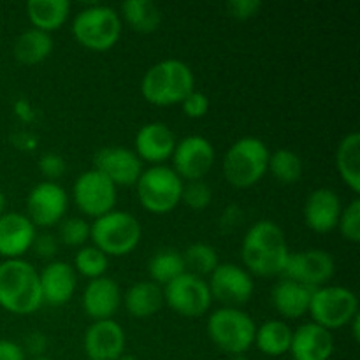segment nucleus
Returning a JSON list of instances; mask_svg holds the SVG:
<instances>
[{
  "label": "nucleus",
  "instance_id": "25",
  "mask_svg": "<svg viewBox=\"0 0 360 360\" xmlns=\"http://www.w3.org/2000/svg\"><path fill=\"white\" fill-rule=\"evenodd\" d=\"M127 313L134 319H150L162 309L164 288L153 281H137L123 294L122 299Z\"/></svg>",
  "mask_w": 360,
  "mask_h": 360
},
{
  "label": "nucleus",
  "instance_id": "22",
  "mask_svg": "<svg viewBox=\"0 0 360 360\" xmlns=\"http://www.w3.org/2000/svg\"><path fill=\"white\" fill-rule=\"evenodd\" d=\"M122 290L112 278L90 280L83 290V309L94 322L111 320L122 306Z\"/></svg>",
  "mask_w": 360,
  "mask_h": 360
},
{
  "label": "nucleus",
  "instance_id": "19",
  "mask_svg": "<svg viewBox=\"0 0 360 360\" xmlns=\"http://www.w3.org/2000/svg\"><path fill=\"white\" fill-rule=\"evenodd\" d=\"M37 236V227L27 214L18 211H6L0 217V257L6 260L23 259L30 252Z\"/></svg>",
  "mask_w": 360,
  "mask_h": 360
},
{
  "label": "nucleus",
  "instance_id": "40",
  "mask_svg": "<svg viewBox=\"0 0 360 360\" xmlns=\"http://www.w3.org/2000/svg\"><path fill=\"white\" fill-rule=\"evenodd\" d=\"M225 9H227L229 16L234 18V20L246 21L259 14V11L262 9V2H259V0H231V2H227Z\"/></svg>",
  "mask_w": 360,
  "mask_h": 360
},
{
  "label": "nucleus",
  "instance_id": "44",
  "mask_svg": "<svg viewBox=\"0 0 360 360\" xmlns=\"http://www.w3.org/2000/svg\"><path fill=\"white\" fill-rule=\"evenodd\" d=\"M13 112H14V116H16V118L23 123V125H30V123H34L35 120H37V111L34 109L32 102L28 101V98H23V97L18 98V101H14Z\"/></svg>",
  "mask_w": 360,
  "mask_h": 360
},
{
  "label": "nucleus",
  "instance_id": "42",
  "mask_svg": "<svg viewBox=\"0 0 360 360\" xmlns=\"http://www.w3.org/2000/svg\"><path fill=\"white\" fill-rule=\"evenodd\" d=\"M11 144L16 150L25 151V153H32V151L37 150L39 137L34 132H28V130H20V132H14L11 136Z\"/></svg>",
  "mask_w": 360,
  "mask_h": 360
},
{
  "label": "nucleus",
  "instance_id": "10",
  "mask_svg": "<svg viewBox=\"0 0 360 360\" xmlns=\"http://www.w3.org/2000/svg\"><path fill=\"white\" fill-rule=\"evenodd\" d=\"M164 302L185 319H199L210 311L213 304L210 287L204 278L192 273H183L164 287Z\"/></svg>",
  "mask_w": 360,
  "mask_h": 360
},
{
  "label": "nucleus",
  "instance_id": "1",
  "mask_svg": "<svg viewBox=\"0 0 360 360\" xmlns=\"http://www.w3.org/2000/svg\"><path fill=\"white\" fill-rule=\"evenodd\" d=\"M290 257L285 232L276 221L260 220L246 231L241 243L243 266L262 278L281 276Z\"/></svg>",
  "mask_w": 360,
  "mask_h": 360
},
{
  "label": "nucleus",
  "instance_id": "9",
  "mask_svg": "<svg viewBox=\"0 0 360 360\" xmlns=\"http://www.w3.org/2000/svg\"><path fill=\"white\" fill-rule=\"evenodd\" d=\"M308 313L311 315V322L333 333L348 327L359 315V299L350 288L323 285L313 290Z\"/></svg>",
  "mask_w": 360,
  "mask_h": 360
},
{
  "label": "nucleus",
  "instance_id": "16",
  "mask_svg": "<svg viewBox=\"0 0 360 360\" xmlns=\"http://www.w3.org/2000/svg\"><path fill=\"white\" fill-rule=\"evenodd\" d=\"M94 169L104 174L112 185L136 186L137 179L143 174V162L134 150L123 146H105L95 153Z\"/></svg>",
  "mask_w": 360,
  "mask_h": 360
},
{
  "label": "nucleus",
  "instance_id": "35",
  "mask_svg": "<svg viewBox=\"0 0 360 360\" xmlns=\"http://www.w3.org/2000/svg\"><path fill=\"white\" fill-rule=\"evenodd\" d=\"M58 243L70 248H83L90 241V224L84 218H63L58 224Z\"/></svg>",
  "mask_w": 360,
  "mask_h": 360
},
{
  "label": "nucleus",
  "instance_id": "4",
  "mask_svg": "<svg viewBox=\"0 0 360 360\" xmlns=\"http://www.w3.org/2000/svg\"><path fill=\"white\" fill-rule=\"evenodd\" d=\"M269 148L262 139L253 136L234 141L224 155L221 169L231 186L246 190L255 186L267 174Z\"/></svg>",
  "mask_w": 360,
  "mask_h": 360
},
{
  "label": "nucleus",
  "instance_id": "8",
  "mask_svg": "<svg viewBox=\"0 0 360 360\" xmlns=\"http://www.w3.org/2000/svg\"><path fill=\"white\" fill-rule=\"evenodd\" d=\"M183 185L185 183L171 167L151 165L137 179V199L148 213L167 214L181 204Z\"/></svg>",
  "mask_w": 360,
  "mask_h": 360
},
{
  "label": "nucleus",
  "instance_id": "18",
  "mask_svg": "<svg viewBox=\"0 0 360 360\" xmlns=\"http://www.w3.org/2000/svg\"><path fill=\"white\" fill-rule=\"evenodd\" d=\"M176 136L169 125L162 122H151L141 127L134 139V153L141 162L151 165H164L171 160L176 148Z\"/></svg>",
  "mask_w": 360,
  "mask_h": 360
},
{
  "label": "nucleus",
  "instance_id": "47",
  "mask_svg": "<svg viewBox=\"0 0 360 360\" xmlns=\"http://www.w3.org/2000/svg\"><path fill=\"white\" fill-rule=\"evenodd\" d=\"M348 326L352 327V336H354V340L359 341L360 340V313L354 320H352L350 323H348Z\"/></svg>",
  "mask_w": 360,
  "mask_h": 360
},
{
  "label": "nucleus",
  "instance_id": "24",
  "mask_svg": "<svg viewBox=\"0 0 360 360\" xmlns=\"http://www.w3.org/2000/svg\"><path fill=\"white\" fill-rule=\"evenodd\" d=\"M315 288L281 278L271 290V304L285 320H297L308 313L309 301Z\"/></svg>",
  "mask_w": 360,
  "mask_h": 360
},
{
  "label": "nucleus",
  "instance_id": "45",
  "mask_svg": "<svg viewBox=\"0 0 360 360\" xmlns=\"http://www.w3.org/2000/svg\"><path fill=\"white\" fill-rule=\"evenodd\" d=\"M243 220V211L239 206H229L227 210L221 213L220 220H218V227L221 229L224 232H231L234 229L239 227Z\"/></svg>",
  "mask_w": 360,
  "mask_h": 360
},
{
  "label": "nucleus",
  "instance_id": "36",
  "mask_svg": "<svg viewBox=\"0 0 360 360\" xmlns=\"http://www.w3.org/2000/svg\"><path fill=\"white\" fill-rule=\"evenodd\" d=\"M181 202L193 211H202L213 202V190L204 179L200 181H190L183 185Z\"/></svg>",
  "mask_w": 360,
  "mask_h": 360
},
{
  "label": "nucleus",
  "instance_id": "31",
  "mask_svg": "<svg viewBox=\"0 0 360 360\" xmlns=\"http://www.w3.org/2000/svg\"><path fill=\"white\" fill-rule=\"evenodd\" d=\"M183 273H186L185 259H183V253L174 248L158 250L148 260V274H150L151 281L160 285L162 288L171 283L174 278L181 276Z\"/></svg>",
  "mask_w": 360,
  "mask_h": 360
},
{
  "label": "nucleus",
  "instance_id": "13",
  "mask_svg": "<svg viewBox=\"0 0 360 360\" xmlns=\"http://www.w3.org/2000/svg\"><path fill=\"white\" fill-rule=\"evenodd\" d=\"M334 274H336L334 257L326 250L311 248L290 253L281 276L309 288H319L329 285Z\"/></svg>",
  "mask_w": 360,
  "mask_h": 360
},
{
  "label": "nucleus",
  "instance_id": "33",
  "mask_svg": "<svg viewBox=\"0 0 360 360\" xmlns=\"http://www.w3.org/2000/svg\"><path fill=\"white\" fill-rule=\"evenodd\" d=\"M183 259H185L186 269H190L188 273L197 274L200 278L210 276L220 264L217 248L207 245V243H193V245H190L183 252Z\"/></svg>",
  "mask_w": 360,
  "mask_h": 360
},
{
  "label": "nucleus",
  "instance_id": "17",
  "mask_svg": "<svg viewBox=\"0 0 360 360\" xmlns=\"http://www.w3.org/2000/svg\"><path fill=\"white\" fill-rule=\"evenodd\" d=\"M125 330L112 319L94 322L83 338L84 354L90 360H118L125 352Z\"/></svg>",
  "mask_w": 360,
  "mask_h": 360
},
{
  "label": "nucleus",
  "instance_id": "38",
  "mask_svg": "<svg viewBox=\"0 0 360 360\" xmlns=\"http://www.w3.org/2000/svg\"><path fill=\"white\" fill-rule=\"evenodd\" d=\"M39 171L46 181L56 183L67 172V162L58 153H44L39 158Z\"/></svg>",
  "mask_w": 360,
  "mask_h": 360
},
{
  "label": "nucleus",
  "instance_id": "11",
  "mask_svg": "<svg viewBox=\"0 0 360 360\" xmlns=\"http://www.w3.org/2000/svg\"><path fill=\"white\" fill-rule=\"evenodd\" d=\"M118 188L95 169L84 171L74 181L72 199L77 210L94 220L115 210Z\"/></svg>",
  "mask_w": 360,
  "mask_h": 360
},
{
  "label": "nucleus",
  "instance_id": "12",
  "mask_svg": "<svg viewBox=\"0 0 360 360\" xmlns=\"http://www.w3.org/2000/svg\"><path fill=\"white\" fill-rule=\"evenodd\" d=\"M171 160V169L181 178L183 183L200 181L213 169L217 153H214V148L210 139L193 134V136H186L176 143Z\"/></svg>",
  "mask_w": 360,
  "mask_h": 360
},
{
  "label": "nucleus",
  "instance_id": "32",
  "mask_svg": "<svg viewBox=\"0 0 360 360\" xmlns=\"http://www.w3.org/2000/svg\"><path fill=\"white\" fill-rule=\"evenodd\" d=\"M267 172L283 185H295L304 174V164L295 151L280 148L276 151H271Z\"/></svg>",
  "mask_w": 360,
  "mask_h": 360
},
{
  "label": "nucleus",
  "instance_id": "2",
  "mask_svg": "<svg viewBox=\"0 0 360 360\" xmlns=\"http://www.w3.org/2000/svg\"><path fill=\"white\" fill-rule=\"evenodd\" d=\"M39 273L28 260L13 259L0 264V308L11 315L28 316L41 309Z\"/></svg>",
  "mask_w": 360,
  "mask_h": 360
},
{
  "label": "nucleus",
  "instance_id": "48",
  "mask_svg": "<svg viewBox=\"0 0 360 360\" xmlns=\"http://www.w3.org/2000/svg\"><path fill=\"white\" fill-rule=\"evenodd\" d=\"M6 213V195H4V192L0 190V217Z\"/></svg>",
  "mask_w": 360,
  "mask_h": 360
},
{
  "label": "nucleus",
  "instance_id": "15",
  "mask_svg": "<svg viewBox=\"0 0 360 360\" xmlns=\"http://www.w3.org/2000/svg\"><path fill=\"white\" fill-rule=\"evenodd\" d=\"M69 195L58 183L41 181L27 195V217L35 227L49 229L65 218Z\"/></svg>",
  "mask_w": 360,
  "mask_h": 360
},
{
  "label": "nucleus",
  "instance_id": "23",
  "mask_svg": "<svg viewBox=\"0 0 360 360\" xmlns=\"http://www.w3.org/2000/svg\"><path fill=\"white\" fill-rule=\"evenodd\" d=\"M290 354L294 360H329L334 354L333 333L315 322L302 323L292 334Z\"/></svg>",
  "mask_w": 360,
  "mask_h": 360
},
{
  "label": "nucleus",
  "instance_id": "41",
  "mask_svg": "<svg viewBox=\"0 0 360 360\" xmlns=\"http://www.w3.org/2000/svg\"><path fill=\"white\" fill-rule=\"evenodd\" d=\"M32 250H34L35 255L41 257V259L51 260L53 257L56 255V252H58V239H56V236L48 234V232L37 234L35 236L34 245H32Z\"/></svg>",
  "mask_w": 360,
  "mask_h": 360
},
{
  "label": "nucleus",
  "instance_id": "28",
  "mask_svg": "<svg viewBox=\"0 0 360 360\" xmlns=\"http://www.w3.org/2000/svg\"><path fill=\"white\" fill-rule=\"evenodd\" d=\"M294 329L285 320H267L257 327L253 345L267 357H281L290 352Z\"/></svg>",
  "mask_w": 360,
  "mask_h": 360
},
{
  "label": "nucleus",
  "instance_id": "49",
  "mask_svg": "<svg viewBox=\"0 0 360 360\" xmlns=\"http://www.w3.org/2000/svg\"><path fill=\"white\" fill-rule=\"evenodd\" d=\"M229 360H250V359L246 357L245 354H241V355H231V359Z\"/></svg>",
  "mask_w": 360,
  "mask_h": 360
},
{
  "label": "nucleus",
  "instance_id": "20",
  "mask_svg": "<svg viewBox=\"0 0 360 360\" xmlns=\"http://www.w3.org/2000/svg\"><path fill=\"white\" fill-rule=\"evenodd\" d=\"M343 204L340 195L330 188H316L306 197L302 217L309 231L315 234H329L336 231Z\"/></svg>",
  "mask_w": 360,
  "mask_h": 360
},
{
  "label": "nucleus",
  "instance_id": "5",
  "mask_svg": "<svg viewBox=\"0 0 360 360\" xmlns=\"http://www.w3.org/2000/svg\"><path fill=\"white\" fill-rule=\"evenodd\" d=\"M72 37L84 49L104 53L115 48L122 37V18L109 6L84 7L72 20Z\"/></svg>",
  "mask_w": 360,
  "mask_h": 360
},
{
  "label": "nucleus",
  "instance_id": "43",
  "mask_svg": "<svg viewBox=\"0 0 360 360\" xmlns=\"http://www.w3.org/2000/svg\"><path fill=\"white\" fill-rule=\"evenodd\" d=\"M23 350L28 352L30 355H34V359L42 357V354L48 350V338H46V334L39 333V330H34V333L27 334Z\"/></svg>",
  "mask_w": 360,
  "mask_h": 360
},
{
  "label": "nucleus",
  "instance_id": "14",
  "mask_svg": "<svg viewBox=\"0 0 360 360\" xmlns=\"http://www.w3.org/2000/svg\"><path fill=\"white\" fill-rule=\"evenodd\" d=\"M207 287H210L213 301L217 299L224 302L227 308L246 304L255 292L252 274L245 267L231 262L218 264L217 269L210 274Z\"/></svg>",
  "mask_w": 360,
  "mask_h": 360
},
{
  "label": "nucleus",
  "instance_id": "39",
  "mask_svg": "<svg viewBox=\"0 0 360 360\" xmlns=\"http://www.w3.org/2000/svg\"><path fill=\"white\" fill-rule=\"evenodd\" d=\"M179 105H181L186 118L199 120L204 118V116L207 115V111H210V98H207V95L202 94V91L193 90L192 94L186 95L185 101Z\"/></svg>",
  "mask_w": 360,
  "mask_h": 360
},
{
  "label": "nucleus",
  "instance_id": "50",
  "mask_svg": "<svg viewBox=\"0 0 360 360\" xmlns=\"http://www.w3.org/2000/svg\"><path fill=\"white\" fill-rule=\"evenodd\" d=\"M118 360H137V359L134 357V355H125V354H123L122 357H120Z\"/></svg>",
  "mask_w": 360,
  "mask_h": 360
},
{
  "label": "nucleus",
  "instance_id": "7",
  "mask_svg": "<svg viewBox=\"0 0 360 360\" xmlns=\"http://www.w3.org/2000/svg\"><path fill=\"white\" fill-rule=\"evenodd\" d=\"M210 340L229 355L246 354L253 347L257 323L252 316L239 308L217 309L206 323Z\"/></svg>",
  "mask_w": 360,
  "mask_h": 360
},
{
  "label": "nucleus",
  "instance_id": "51",
  "mask_svg": "<svg viewBox=\"0 0 360 360\" xmlns=\"http://www.w3.org/2000/svg\"><path fill=\"white\" fill-rule=\"evenodd\" d=\"M32 360H53V359H48V357H35V359H32Z\"/></svg>",
  "mask_w": 360,
  "mask_h": 360
},
{
  "label": "nucleus",
  "instance_id": "37",
  "mask_svg": "<svg viewBox=\"0 0 360 360\" xmlns=\"http://www.w3.org/2000/svg\"><path fill=\"white\" fill-rule=\"evenodd\" d=\"M338 231L347 241L359 243L360 241V200L355 197L347 207L341 211L340 221H338Z\"/></svg>",
  "mask_w": 360,
  "mask_h": 360
},
{
  "label": "nucleus",
  "instance_id": "27",
  "mask_svg": "<svg viewBox=\"0 0 360 360\" xmlns=\"http://www.w3.org/2000/svg\"><path fill=\"white\" fill-rule=\"evenodd\" d=\"M336 169L345 185L360 193V134L350 132L340 141L336 150Z\"/></svg>",
  "mask_w": 360,
  "mask_h": 360
},
{
  "label": "nucleus",
  "instance_id": "30",
  "mask_svg": "<svg viewBox=\"0 0 360 360\" xmlns=\"http://www.w3.org/2000/svg\"><path fill=\"white\" fill-rule=\"evenodd\" d=\"M53 53V37L46 32L28 28L14 42V58L23 65H37Z\"/></svg>",
  "mask_w": 360,
  "mask_h": 360
},
{
  "label": "nucleus",
  "instance_id": "46",
  "mask_svg": "<svg viewBox=\"0 0 360 360\" xmlns=\"http://www.w3.org/2000/svg\"><path fill=\"white\" fill-rule=\"evenodd\" d=\"M0 360H27L21 345L11 340H0Z\"/></svg>",
  "mask_w": 360,
  "mask_h": 360
},
{
  "label": "nucleus",
  "instance_id": "29",
  "mask_svg": "<svg viewBox=\"0 0 360 360\" xmlns=\"http://www.w3.org/2000/svg\"><path fill=\"white\" fill-rule=\"evenodd\" d=\"M120 13V18L137 34H153L162 25L160 7L151 0H127Z\"/></svg>",
  "mask_w": 360,
  "mask_h": 360
},
{
  "label": "nucleus",
  "instance_id": "34",
  "mask_svg": "<svg viewBox=\"0 0 360 360\" xmlns=\"http://www.w3.org/2000/svg\"><path fill=\"white\" fill-rule=\"evenodd\" d=\"M72 267L79 276L88 278V280H97V278L105 276V271L109 267V257H105L94 245L83 246V248L77 250Z\"/></svg>",
  "mask_w": 360,
  "mask_h": 360
},
{
  "label": "nucleus",
  "instance_id": "3",
  "mask_svg": "<svg viewBox=\"0 0 360 360\" xmlns=\"http://www.w3.org/2000/svg\"><path fill=\"white\" fill-rule=\"evenodd\" d=\"M195 90V76L188 63L176 58L157 62L141 79V95L157 108H171L185 101Z\"/></svg>",
  "mask_w": 360,
  "mask_h": 360
},
{
  "label": "nucleus",
  "instance_id": "26",
  "mask_svg": "<svg viewBox=\"0 0 360 360\" xmlns=\"http://www.w3.org/2000/svg\"><path fill=\"white\" fill-rule=\"evenodd\" d=\"M70 7L69 0H30L27 4V16L32 28L51 35V32L60 30L69 20Z\"/></svg>",
  "mask_w": 360,
  "mask_h": 360
},
{
  "label": "nucleus",
  "instance_id": "21",
  "mask_svg": "<svg viewBox=\"0 0 360 360\" xmlns=\"http://www.w3.org/2000/svg\"><path fill=\"white\" fill-rule=\"evenodd\" d=\"M42 302L49 306L67 304L74 297L77 288V274L70 264L62 260H51L39 273Z\"/></svg>",
  "mask_w": 360,
  "mask_h": 360
},
{
  "label": "nucleus",
  "instance_id": "6",
  "mask_svg": "<svg viewBox=\"0 0 360 360\" xmlns=\"http://www.w3.org/2000/svg\"><path fill=\"white\" fill-rule=\"evenodd\" d=\"M143 227L132 213L112 210L90 224V241L105 257H125L139 246Z\"/></svg>",
  "mask_w": 360,
  "mask_h": 360
}]
</instances>
